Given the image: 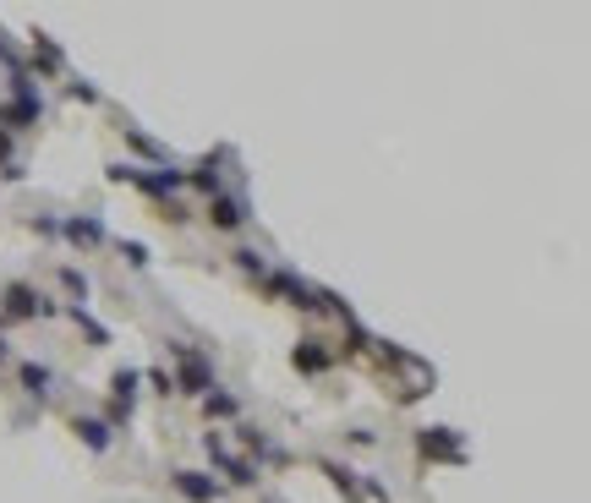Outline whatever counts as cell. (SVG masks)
I'll return each instance as SVG.
<instances>
[{
  "instance_id": "14",
  "label": "cell",
  "mask_w": 591,
  "mask_h": 503,
  "mask_svg": "<svg viewBox=\"0 0 591 503\" xmlns=\"http://www.w3.org/2000/svg\"><path fill=\"white\" fill-rule=\"evenodd\" d=\"M121 143L132 148L137 159H148V170H165V165H170V154H165V148H159L154 137L143 132V126H132V121H121Z\"/></svg>"
},
{
  "instance_id": "7",
  "label": "cell",
  "mask_w": 591,
  "mask_h": 503,
  "mask_svg": "<svg viewBox=\"0 0 591 503\" xmlns=\"http://www.w3.org/2000/svg\"><path fill=\"white\" fill-rule=\"evenodd\" d=\"M416 454L433 465H466V438L455 427H416Z\"/></svg>"
},
{
  "instance_id": "16",
  "label": "cell",
  "mask_w": 591,
  "mask_h": 503,
  "mask_svg": "<svg viewBox=\"0 0 591 503\" xmlns=\"http://www.w3.org/2000/svg\"><path fill=\"white\" fill-rule=\"evenodd\" d=\"M291 367H296V372H307V378H318V372H329V367H334V350L323 345V339H301V345L291 350Z\"/></svg>"
},
{
  "instance_id": "22",
  "label": "cell",
  "mask_w": 591,
  "mask_h": 503,
  "mask_svg": "<svg viewBox=\"0 0 591 503\" xmlns=\"http://www.w3.org/2000/svg\"><path fill=\"white\" fill-rule=\"evenodd\" d=\"M55 274H61V285L66 290H72V307H88V274H83V268H72V263H61V268H55Z\"/></svg>"
},
{
  "instance_id": "11",
  "label": "cell",
  "mask_w": 591,
  "mask_h": 503,
  "mask_svg": "<svg viewBox=\"0 0 591 503\" xmlns=\"http://www.w3.org/2000/svg\"><path fill=\"white\" fill-rule=\"evenodd\" d=\"M28 61H33V72H39V77H61L66 72V50H61V44H55L50 39V33H28Z\"/></svg>"
},
{
  "instance_id": "23",
  "label": "cell",
  "mask_w": 591,
  "mask_h": 503,
  "mask_svg": "<svg viewBox=\"0 0 591 503\" xmlns=\"http://www.w3.org/2000/svg\"><path fill=\"white\" fill-rule=\"evenodd\" d=\"M230 257H236V268H241V274H252V279H263V274H269V257H263L258 247H236Z\"/></svg>"
},
{
  "instance_id": "18",
  "label": "cell",
  "mask_w": 591,
  "mask_h": 503,
  "mask_svg": "<svg viewBox=\"0 0 591 503\" xmlns=\"http://www.w3.org/2000/svg\"><path fill=\"white\" fill-rule=\"evenodd\" d=\"M197 411H203L208 421H236V416H241V400H236L230 389H219V383H214V389L197 400Z\"/></svg>"
},
{
  "instance_id": "15",
  "label": "cell",
  "mask_w": 591,
  "mask_h": 503,
  "mask_svg": "<svg viewBox=\"0 0 591 503\" xmlns=\"http://www.w3.org/2000/svg\"><path fill=\"white\" fill-rule=\"evenodd\" d=\"M17 389L28 394V400L44 405V400L55 394V372L44 367V361H22V367H17Z\"/></svg>"
},
{
  "instance_id": "28",
  "label": "cell",
  "mask_w": 591,
  "mask_h": 503,
  "mask_svg": "<svg viewBox=\"0 0 591 503\" xmlns=\"http://www.w3.org/2000/svg\"><path fill=\"white\" fill-rule=\"evenodd\" d=\"M345 443H356V449H378V432L373 427H351V432H345Z\"/></svg>"
},
{
  "instance_id": "21",
  "label": "cell",
  "mask_w": 591,
  "mask_h": 503,
  "mask_svg": "<svg viewBox=\"0 0 591 503\" xmlns=\"http://www.w3.org/2000/svg\"><path fill=\"white\" fill-rule=\"evenodd\" d=\"M219 471H225V476H230V487H258V476H263V471H258V465H252V460H247V454H230V460H225V465H219Z\"/></svg>"
},
{
  "instance_id": "5",
  "label": "cell",
  "mask_w": 591,
  "mask_h": 503,
  "mask_svg": "<svg viewBox=\"0 0 591 503\" xmlns=\"http://www.w3.org/2000/svg\"><path fill=\"white\" fill-rule=\"evenodd\" d=\"M258 285H263V296L285 301V307L307 312V318H318V312H323V301H318V285H312V279H301L296 268H269V274H263Z\"/></svg>"
},
{
  "instance_id": "20",
  "label": "cell",
  "mask_w": 591,
  "mask_h": 503,
  "mask_svg": "<svg viewBox=\"0 0 591 503\" xmlns=\"http://www.w3.org/2000/svg\"><path fill=\"white\" fill-rule=\"evenodd\" d=\"M61 312H66V318H72L83 334H88V345H94V350H104V345H110V329H104V323H99L88 307H61Z\"/></svg>"
},
{
  "instance_id": "32",
  "label": "cell",
  "mask_w": 591,
  "mask_h": 503,
  "mask_svg": "<svg viewBox=\"0 0 591 503\" xmlns=\"http://www.w3.org/2000/svg\"><path fill=\"white\" fill-rule=\"evenodd\" d=\"M11 148H17V143H11V132H0V165H11Z\"/></svg>"
},
{
  "instance_id": "24",
  "label": "cell",
  "mask_w": 591,
  "mask_h": 503,
  "mask_svg": "<svg viewBox=\"0 0 591 503\" xmlns=\"http://www.w3.org/2000/svg\"><path fill=\"white\" fill-rule=\"evenodd\" d=\"M115 252H121L132 268H148V263H154V252H148L143 241H132V236H121V241H115Z\"/></svg>"
},
{
  "instance_id": "26",
  "label": "cell",
  "mask_w": 591,
  "mask_h": 503,
  "mask_svg": "<svg viewBox=\"0 0 591 503\" xmlns=\"http://www.w3.org/2000/svg\"><path fill=\"white\" fill-rule=\"evenodd\" d=\"M66 99H77V104H104V93L94 83H66Z\"/></svg>"
},
{
  "instance_id": "29",
  "label": "cell",
  "mask_w": 591,
  "mask_h": 503,
  "mask_svg": "<svg viewBox=\"0 0 591 503\" xmlns=\"http://www.w3.org/2000/svg\"><path fill=\"white\" fill-rule=\"evenodd\" d=\"M362 493L373 498V503H394V498H389V487L378 482V476H362Z\"/></svg>"
},
{
  "instance_id": "3",
  "label": "cell",
  "mask_w": 591,
  "mask_h": 503,
  "mask_svg": "<svg viewBox=\"0 0 591 503\" xmlns=\"http://www.w3.org/2000/svg\"><path fill=\"white\" fill-rule=\"evenodd\" d=\"M33 318H61V307H55L39 285H28V279H6V285H0V329L33 323Z\"/></svg>"
},
{
  "instance_id": "13",
  "label": "cell",
  "mask_w": 591,
  "mask_h": 503,
  "mask_svg": "<svg viewBox=\"0 0 591 503\" xmlns=\"http://www.w3.org/2000/svg\"><path fill=\"white\" fill-rule=\"evenodd\" d=\"M236 432H241V449L258 454V471H263V465H291V454L274 449V438H269L263 427H252V421H247V427H236Z\"/></svg>"
},
{
  "instance_id": "25",
  "label": "cell",
  "mask_w": 591,
  "mask_h": 503,
  "mask_svg": "<svg viewBox=\"0 0 591 503\" xmlns=\"http://www.w3.org/2000/svg\"><path fill=\"white\" fill-rule=\"evenodd\" d=\"M143 383H148L154 394H165V400L176 394V378H170V372H159V367H148V372H143Z\"/></svg>"
},
{
  "instance_id": "12",
  "label": "cell",
  "mask_w": 591,
  "mask_h": 503,
  "mask_svg": "<svg viewBox=\"0 0 591 503\" xmlns=\"http://www.w3.org/2000/svg\"><path fill=\"white\" fill-rule=\"evenodd\" d=\"M225 159H230V148H214L197 170H187V186H197L203 197H219V192H225V170H219Z\"/></svg>"
},
{
  "instance_id": "27",
  "label": "cell",
  "mask_w": 591,
  "mask_h": 503,
  "mask_svg": "<svg viewBox=\"0 0 591 503\" xmlns=\"http://www.w3.org/2000/svg\"><path fill=\"white\" fill-rule=\"evenodd\" d=\"M28 230H33V236H50L55 241V236H61V219H55V214H33Z\"/></svg>"
},
{
  "instance_id": "6",
  "label": "cell",
  "mask_w": 591,
  "mask_h": 503,
  "mask_svg": "<svg viewBox=\"0 0 591 503\" xmlns=\"http://www.w3.org/2000/svg\"><path fill=\"white\" fill-rule=\"evenodd\" d=\"M137 383H143V372L137 367H115L110 372V411H104V427L110 432H126L137 416Z\"/></svg>"
},
{
  "instance_id": "30",
  "label": "cell",
  "mask_w": 591,
  "mask_h": 503,
  "mask_svg": "<svg viewBox=\"0 0 591 503\" xmlns=\"http://www.w3.org/2000/svg\"><path fill=\"white\" fill-rule=\"evenodd\" d=\"M0 181H6V186L28 181V165H22V159H11V165H0Z\"/></svg>"
},
{
  "instance_id": "17",
  "label": "cell",
  "mask_w": 591,
  "mask_h": 503,
  "mask_svg": "<svg viewBox=\"0 0 591 503\" xmlns=\"http://www.w3.org/2000/svg\"><path fill=\"white\" fill-rule=\"evenodd\" d=\"M323 476L334 482V493H340L345 503H362V471H351V465H340V460H312Z\"/></svg>"
},
{
  "instance_id": "1",
  "label": "cell",
  "mask_w": 591,
  "mask_h": 503,
  "mask_svg": "<svg viewBox=\"0 0 591 503\" xmlns=\"http://www.w3.org/2000/svg\"><path fill=\"white\" fill-rule=\"evenodd\" d=\"M104 175H110L115 186H137L143 197H154L159 208L176 203V192L187 186V170L165 165V170H143V165H126V159H115V165H104Z\"/></svg>"
},
{
  "instance_id": "9",
  "label": "cell",
  "mask_w": 591,
  "mask_h": 503,
  "mask_svg": "<svg viewBox=\"0 0 591 503\" xmlns=\"http://www.w3.org/2000/svg\"><path fill=\"white\" fill-rule=\"evenodd\" d=\"M170 487H176L187 503H219L225 498V487H219L208 471H192V465H176V471H170Z\"/></svg>"
},
{
  "instance_id": "33",
  "label": "cell",
  "mask_w": 591,
  "mask_h": 503,
  "mask_svg": "<svg viewBox=\"0 0 591 503\" xmlns=\"http://www.w3.org/2000/svg\"><path fill=\"white\" fill-rule=\"evenodd\" d=\"M6 361H11V345H6V334H0V367H6Z\"/></svg>"
},
{
  "instance_id": "10",
  "label": "cell",
  "mask_w": 591,
  "mask_h": 503,
  "mask_svg": "<svg viewBox=\"0 0 591 503\" xmlns=\"http://www.w3.org/2000/svg\"><path fill=\"white\" fill-rule=\"evenodd\" d=\"M61 241H72V247H104L110 241V230H104V219L99 214H66L61 219Z\"/></svg>"
},
{
  "instance_id": "2",
  "label": "cell",
  "mask_w": 591,
  "mask_h": 503,
  "mask_svg": "<svg viewBox=\"0 0 591 503\" xmlns=\"http://www.w3.org/2000/svg\"><path fill=\"white\" fill-rule=\"evenodd\" d=\"M44 121V93L28 72H11V93L0 104V132H39Z\"/></svg>"
},
{
  "instance_id": "31",
  "label": "cell",
  "mask_w": 591,
  "mask_h": 503,
  "mask_svg": "<svg viewBox=\"0 0 591 503\" xmlns=\"http://www.w3.org/2000/svg\"><path fill=\"white\" fill-rule=\"evenodd\" d=\"M0 66H6V72H22V61H17V50H11L6 39H0Z\"/></svg>"
},
{
  "instance_id": "8",
  "label": "cell",
  "mask_w": 591,
  "mask_h": 503,
  "mask_svg": "<svg viewBox=\"0 0 591 503\" xmlns=\"http://www.w3.org/2000/svg\"><path fill=\"white\" fill-rule=\"evenodd\" d=\"M203 219L214 230H241L252 219V208H247V197H241V192H219V197H208V203H203Z\"/></svg>"
},
{
  "instance_id": "19",
  "label": "cell",
  "mask_w": 591,
  "mask_h": 503,
  "mask_svg": "<svg viewBox=\"0 0 591 503\" xmlns=\"http://www.w3.org/2000/svg\"><path fill=\"white\" fill-rule=\"evenodd\" d=\"M72 432H77V438H83L94 454H110V449H115V432L104 427L99 416H72Z\"/></svg>"
},
{
  "instance_id": "4",
  "label": "cell",
  "mask_w": 591,
  "mask_h": 503,
  "mask_svg": "<svg viewBox=\"0 0 591 503\" xmlns=\"http://www.w3.org/2000/svg\"><path fill=\"white\" fill-rule=\"evenodd\" d=\"M165 356L176 361V394H187V400H203L208 389H214V367H208L203 350H192L187 339H165Z\"/></svg>"
}]
</instances>
